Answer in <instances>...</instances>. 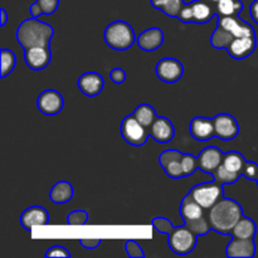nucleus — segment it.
Wrapping results in <instances>:
<instances>
[{"instance_id":"nucleus-24","label":"nucleus","mask_w":258,"mask_h":258,"mask_svg":"<svg viewBox=\"0 0 258 258\" xmlns=\"http://www.w3.org/2000/svg\"><path fill=\"white\" fill-rule=\"evenodd\" d=\"M257 233V226L254 221L248 217H242L232 231V237L242 239H253Z\"/></svg>"},{"instance_id":"nucleus-36","label":"nucleus","mask_w":258,"mask_h":258,"mask_svg":"<svg viewBox=\"0 0 258 258\" xmlns=\"http://www.w3.org/2000/svg\"><path fill=\"white\" fill-rule=\"evenodd\" d=\"M125 249H126V252H127L128 257H133V258H144L145 257V253H144L141 246L138 243V242L134 241V239L126 241Z\"/></svg>"},{"instance_id":"nucleus-42","label":"nucleus","mask_w":258,"mask_h":258,"mask_svg":"<svg viewBox=\"0 0 258 258\" xmlns=\"http://www.w3.org/2000/svg\"><path fill=\"white\" fill-rule=\"evenodd\" d=\"M0 13H2V22H0V25H2V27H4L8 22V13L4 8H2V9H0Z\"/></svg>"},{"instance_id":"nucleus-32","label":"nucleus","mask_w":258,"mask_h":258,"mask_svg":"<svg viewBox=\"0 0 258 258\" xmlns=\"http://www.w3.org/2000/svg\"><path fill=\"white\" fill-rule=\"evenodd\" d=\"M181 166H183L184 176H190L196 173L199 169L198 166V159L191 154H183L181 158Z\"/></svg>"},{"instance_id":"nucleus-10","label":"nucleus","mask_w":258,"mask_h":258,"mask_svg":"<svg viewBox=\"0 0 258 258\" xmlns=\"http://www.w3.org/2000/svg\"><path fill=\"white\" fill-rule=\"evenodd\" d=\"M64 100L60 92L55 90H45L38 96L37 107L43 115L54 116L63 110Z\"/></svg>"},{"instance_id":"nucleus-16","label":"nucleus","mask_w":258,"mask_h":258,"mask_svg":"<svg viewBox=\"0 0 258 258\" xmlns=\"http://www.w3.org/2000/svg\"><path fill=\"white\" fill-rule=\"evenodd\" d=\"M256 35H251V37L234 38L226 50L229 53V55H231L233 59L241 60L249 57V55L256 50Z\"/></svg>"},{"instance_id":"nucleus-22","label":"nucleus","mask_w":258,"mask_h":258,"mask_svg":"<svg viewBox=\"0 0 258 258\" xmlns=\"http://www.w3.org/2000/svg\"><path fill=\"white\" fill-rule=\"evenodd\" d=\"M164 38L165 35H164L163 30L159 28H149L139 35L136 42H138L140 49L145 50V52H154L163 45Z\"/></svg>"},{"instance_id":"nucleus-34","label":"nucleus","mask_w":258,"mask_h":258,"mask_svg":"<svg viewBox=\"0 0 258 258\" xmlns=\"http://www.w3.org/2000/svg\"><path fill=\"white\" fill-rule=\"evenodd\" d=\"M151 224H153V227L159 233L164 234H169L173 231L174 227H175L168 218H164V217H156V218L153 219Z\"/></svg>"},{"instance_id":"nucleus-11","label":"nucleus","mask_w":258,"mask_h":258,"mask_svg":"<svg viewBox=\"0 0 258 258\" xmlns=\"http://www.w3.org/2000/svg\"><path fill=\"white\" fill-rule=\"evenodd\" d=\"M181 158L183 153L175 149H169L163 151L159 156V163L161 168L164 169L166 175L171 179H181L185 178L183 173V166H181Z\"/></svg>"},{"instance_id":"nucleus-38","label":"nucleus","mask_w":258,"mask_h":258,"mask_svg":"<svg viewBox=\"0 0 258 258\" xmlns=\"http://www.w3.org/2000/svg\"><path fill=\"white\" fill-rule=\"evenodd\" d=\"M45 257H71V252L63 246H53L45 252Z\"/></svg>"},{"instance_id":"nucleus-2","label":"nucleus","mask_w":258,"mask_h":258,"mask_svg":"<svg viewBox=\"0 0 258 258\" xmlns=\"http://www.w3.org/2000/svg\"><path fill=\"white\" fill-rule=\"evenodd\" d=\"M53 34L52 25L32 17L20 23L17 29V40L24 50L33 47H50Z\"/></svg>"},{"instance_id":"nucleus-12","label":"nucleus","mask_w":258,"mask_h":258,"mask_svg":"<svg viewBox=\"0 0 258 258\" xmlns=\"http://www.w3.org/2000/svg\"><path fill=\"white\" fill-rule=\"evenodd\" d=\"M199 170L213 175L217 169L223 164L224 153L216 146H207L197 156Z\"/></svg>"},{"instance_id":"nucleus-25","label":"nucleus","mask_w":258,"mask_h":258,"mask_svg":"<svg viewBox=\"0 0 258 258\" xmlns=\"http://www.w3.org/2000/svg\"><path fill=\"white\" fill-rule=\"evenodd\" d=\"M151 5L155 9L163 12L169 18H178L181 8L184 7V0H150Z\"/></svg>"},{"instance_id":"nucleus-39","label":"nucleus","mask_w":258,"mask_h":258,"mask_svg":"<svg viewBox=\"0 0 258 258\" xmlns=\"http://www.w3.org/2000/svg\"><path fill=\"white\" fill-rule=\"evenodd\" d=\"M110 80L116 85H121L126 81V72L122 68H113L110 72Z\"/></svg>"},{"instance_id":"nucleus-7","label":"nucleus","mask_w":258,"mask_h":258,"mask_svg":"<svg viewBox=\"0 0 258 258\" xmlns=\"http://www.w3.org/2000/svg\"><path fill=\"white\" fill-rule=\"evenodd\" d=\"M121 136L127 144L133 146L145 145L149 139L148 127L139 122L134 115L126 116L121 122Z\"/></svg>"},{"instance_id":"nucleus-27","label":"nucleus","mask_w":258,"mask_h":258,"mask_svg":"<svg viewBox=\"0 0 258 258\" xmlns=\"http://www.w3.org/2000/svg\"><path fill=\"white\" fill-rule=\"evenodd\" d=\"M217 15L223 17H238L243 10V3L241 0H219L216 4Z\"/></svg>"},{"instance_id":"nucleus-28","label":"nucleus","mask_w":258,"mask_h":258,"mask_svg":"<svg viewBox=\"0 0 258 258\" xmlns=\"http://www.w3.org/2000/svg\"><path fill=\"white\" fill-rule=\"evenodd\" d=\"M246 159L238 151H228V153L224 154L223 159V165L226 166L228 170L234 171V173H238L242 175V171H243L244 165H246Z\"/></svg>"},{"instance_id":"nucleus-21","label":"nucleus","mask_w":258,"mask_h":258,"mask_svg":"<svg viewBox=\"0 0 258 258\" xmlns=\"http://www.w3.org/2000/svg\"><path fill=\"white\" fill-rule=\"evenodd\" d=\"M149 133H150L151 138L156 141V143L160 144H166L170 143L174 139L175 135V128H174L173 122L169 120L168 117H164L160 116L155 120V122L151 125V127L149 128Z\"/></svg>"},{"instance_id":"nucleus-41","label":"nucleus","mask_w":258,"mask_h":258,"mask_svg":"<svg viewBox=\"0 0 258 258\" xmlns=\"http://www.w3.org/2000/svg\"><path fill=\"white\" fill-rule=\"evenodd\" d=\"M249 14H251L252 20L258 24V0H253L249 5Z\"/></svg>"},{"instance_id":"nucleus-26","label":"nucleus","mask_w":258,"mask_h":258,"mask_svg":"<svg viewBox=\"0 0 258 258\" xmlns=\"http://www.w3.org/2000/svg\"><path fill=\"white\" fill-rule=\"evenodd\" d=\"M133 115L135 116L136 120H138L139 122L143 123V125L148 128H150L151 125H153V123L155 122L156 118H158L155 108L151 105H149V103H141V105H139L138 107L135 108Z\"/></svg>"},{"instance_id":"nucleus-14","label":"nucleus","mask_w":258,"mask_h":258,"mask_svg":"<svg viewBox=\"0 0 258 258\" xmlns=\"http://www.w3.org/2000/svg\"><path fill=\"white\" fill-rule=\"evenodd\" d=\"M52 50L50 47H33L24 50V60L33 71H42L50 63Z\"/></svg>"},{"instance_id":"nucleus-1","label":"nucleus","mask_w":258,"mask_h":258,"mask_svg":"<svg viewBox=\"0 0 258 258\" xmlns=\"http://www.w3.org/2000/svg\"><path fill=\"white\" fill-rule=\"evenodd\" d=\"M242 217H244L242 206L233 199L223 198L209 209L212 231L219 234H232L234 226Z\"/></svg>"},{"instance_id":"nucleus-19","label":"nucleus","mask_w":258,"mask_h":258,"mask_svg":"<svg viewBox=\"0 0 258 258\" xmlns=\"http://www.w3.org/2000/svg\"><path fill=\"white\" fill-rule=\"evenodd\" d=\"M191 9V23L207 24L217 15L216 4L208 0H194L189 3Z\"/></svg>"},{"instance_id":"nucleus-44","label":"nucleus","mask_w":258,"mask_h":258,"mask_svg":"<svg viewBox=\"0 0 258 258\" xmlns=\"http://www.w3.org/2000/svg\"><path fill=\"white\" fill-rule=\"evenodd\" d=\"M256 181H257V184H258V179H257V180H256Z\"/></svg>"},{"instance_id":"nucleus-8","label":"nucleus","mask_w":258,"mask_h":258,"mask_svg":"<svg viewBox=\"0 0 258 258\" xmlns=\"http://www.w3.org/2000/svg\"><path fill=\"white\" fill-rule=\"evenodd\" d=\"M155 73L160 81L165 83H175L184 75V66L175 58H163L156 63Z\"/></svg>"},{"instance_id":"nucleus-33","label":"nucleus","mask_w":258,"mask_h":258,"mask_svg":"<svg viewBox=\"0 0 258 258\" xmlns=\"http://www.w3.org/2000/svg\"><path fill=\"white\" fill-rule=\"evenodd\" d=\"M88 221V213L86 211H73L67 216V224L70 226H85Z\"/></svg>"},{"instance_id":"nucleus-17","label":"nucleus","mask_w":258,"mask_h":258,"mask_svg":"<svg viewBox=\"0 0 258 258\" xmlns=\"http://www.w3.org/2000/svg\"><path fill=\"white\" fill-rule=\"evenodd\" d=\"M189 131L191 138L198 141H208L216 138V130H214V122L212 118L204 117V116H197L189 123Z\"/></svg>"},{"instance_id":"nucleus-20","label":"nucleus","mask_w":258,"mask_h":258,"mask_svg":"<svg viewBox=\"0 0 258 258\" xmlns=\"http://www.w3.org/2000/svg\"><path fill=\"white\" fill-rule=\"evenodd\" d=\"M226 254L229 258H252L256 254V243L253 239L232 238L227 244Z\"/></svg>"},{"instance_id":"nucleus-29","label":"nucleus","mask_w":258,"mask_h":258,"mask_svg":"<svg viewBox=\"0 0 258 258\" xmlns=\"http://www.w3.org/2000/svg\"><path fill=\"white\" fill-rule=\"evenodd\" d=\"M233 39L234 37L231 33H228L226 29H223L222 27L217 25L216 30H214L213 34H212L211 37V44L212 47H214L216 49H227Z\"/></svg>"},{"instance_id":"nucleus-5","label":"nucleus","mask_w":258,"mask_h":258,"mask_svg":"<svg viewBox=\"0 0 258 258\" xmlns=\"http://www.w3.org/2000/svg\"><path fill=\"white\" fill-rule=\"evenodd\" d=\"M197 234L188 226L174 227L173 231L168 234L169 248L179 256H185L191 253L197 246Z\"/></svg>"},{"instance_id":"nucleus-4","label":"nucleus","mask_w":258,"mask_h":258,"mask_svg":"<svg viewBox=\"0 0 258 258\" xmlns=\"http://www.w3.org/2000/svg\"><path fill=\"white\" fill-rule=\"evenodd\" d=\"M106 44L115 50H127L138 40L133 27L123 20H115L105 29Z\"/></svg>"},{"instance_id":"nucleus-43","label":"nucleus","mask_w":258,"mask_h":258,"mask_svg":"<svg viewBox=\"0 0 258 258\" xmlns=\"http://www.w3.org/2000/svg\"><path fill=\"white\" fill-rule=\"evenodd\" d=\"M208 2L213 3V4H217V3H218V2H219V0H208Z\"/></svg>"},{"instance_id":"nucleus-37","label":"nucleus","mask_w":258,"mask_h":258,"mask_svg":"<svg viewBox=\"0 0 258 258\" xmlns=\"http://www.w3.org/2000/svg\"><path fill=\"white\" fill-rule=\"evenodd\" d=\"M242 175L248 179V180L256 181L258 179V164L254 163V161H246Z\"/></svg>"},{"instance_id":"nucleus-40","label":"nucleus","mask_w":258,"mask_h":258,"mask_svg":"<svg viewBox=\"0 0 258 258\" xmlns=\"http://www.w3.org/2000/svg\"><path fill=\"white\" fill-rule=\"evenodd\" d=\"M100 238H82L80 239V244L86 249H96L101 244Z\"/></svg>"},{"instance_id":"nucleus-18","label":"nucleus","mask_w":258,"mask_h":258,"mask_svg":"<svg viewBox=\"0 0 258 258\" xmlns=\"http://www.w3.org/2000/svg\"><path fill=\"white\" fill-rule=\"evenodd\" d=\"M77 86L81 92L87 97H95L100 95L105 86L103 77L97 72H86L78 78Z\"/></svg>"},{"instance_id":"nucleus-6","label":"nucleus","mask_w":258,"mask_h":258,"mask_svg":"<svg viewBox=\"0 0 258 258\" xmlns=\"http://www.w3.org/2000/svg\"><path fill=\"white\" fill-rule=\"evenodd\" d=\"M189 193L203 208L208 209V211L224 198L223 185L217 180L197 184L190 189Z\"/></svg>"},{"instance_id":"nucleus-31","label":"nucleus","mask_w":258,"mask_h":258,"mask_svg":"<svg viewBox=\"0 0 258 258\" xmlns=\"http://www.w3.org/2000/svg\"><path fill=\"white\" fill-rule=\"evenodd\" d=\"M214 180H217L218 183H221L222 185H226V184H234L236 181H238V179L241 178V174L234 173V171L228 170L226 166L222 164L218 169L216 170V173L213 174Z\"/></svg>"},{"instance_id":"nucleus-3","label":"nucleus","mask_w":258,"mask_h":258,"mask_svg":"<svg viewBox=\"0 0 258 258\" xmlns=\"http://www.w3.org/2000/svg\"><path fill=\"white\" fill-rule=\"evenodd\" d=\"M180 216L184 224L188 226L197 236H206L212 231L209 211L203 208L190 193L186 194L181 201Z\"/></svg>"},{"instance_id":"nucleus-23","label":"nucleus","mask_w":258,"mask_h":258,"mask_svg":"<svg viewBox=\"0 0 258 258\" xmlns=\"http://www.w3.org/2000/svg\"><path fill=\"white\" fill-rule=\"evenodd\" d=\"M73 185L70 181L60 180L53 185L49 191V198L53 203L55 204H64L68 203L73 198Z\"/></svg>"},{"instance_id":"nucleus-15","label":"nucleus","mask_w":258,"mask_h":258,"mask_svg":"<svg viewBox=\"0 0 258 258\" xmlns=\"http://www.w3.org/2000/svg\"><path fill=\"white\" fill-rule=\"evenodd\" d=\"M49 223V214L47 209L40 206H33L25 209L20 216V224L27 231H32L34 227L47 226Z\"/></svg>"},{"instance_id":"nucleus-35","label":"nucleus","mask_w":258,"mask_h":258,"mask_svg":"<svg viewBox=\"0 0 258 258\" xmlns=\"http://www.w3.org/2000/svg\"><path fill=\"white\" fill-rule=\"evenodd\" d=\"M39 7L42 15H50L58 9L59 0H37L35 2Z\"/></svg>"},{"instance_id":"nucleus-13","label":"nucleus","mask_w":258,"mask_h":258,"mask_svg":"<svg viewBox=\"0 0 258 258\" xmlns=\"http://www.w3.org/2000/svg\"><path fill=\"white\" fill-rule=\"evenodd\" d=\"M217 25L226 29L227 32L231 33L234 38L239 37H251V35H256L253 27L246 20L241 19L238 17H223V15H218V20H217Z\"/></svg>"},{"instance_id":"nucleus-30","label":"nucleus","mask_w":258,"mask_h":258,"mask_svg":"<svg viewBox=\"0 0 258 258\" xmlns=\"http://www.w3.org/2000/svg\"><path fill=\"white\" fill-rule=\"evenodd\" d=\"M0 57H2V78H5L8 75L13 72L17 64V57L14 52L7 48H2L0 50Z\"/></svg>"},{"instance_id":"nucleus-9","label":"nucleus","mask_w":258,"mask_h":258,"mask_svg":"<svg viewBox=\"0 0 258 258\" xmlns=\"http://www.w3.org/2000/svg\"><path fill=\"white\" fill-rule=\"evenodd\" d=\"M216 138L219 140H234L239 134V125L236 117L229 113H218L213 117Z\"/></svg>"}]
</instances>
